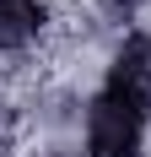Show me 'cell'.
<instances>
[{
    "label": "cell",
    "mask_w": 151,
    "mask_h": 157,
    "mask_svg": "<svg viewBox=\"0 0 151 157\" xmlns=\"http://www.w3.org/2000/svg\"><path fill=\"white\" fill-rule=\"evenodd\" d=\"M146 125H151V103L97 87L81 109V146L87 157H146Z\"/></svg>",
    "instance_id": "1"
},
{
    "label": "cell",
    "mask_w": 151,
    "mask_h": 157,
    "mask_svg": "<svg viewBox=\"0 0 151 157\" xmlns=\"http://www.w3.org/2000/svg\"><path fill=\"white\" fill-rule=\"evenodd\" d=\"M103 87L135 98V103H151V33L146 27L124 33V44L113 49V65H108V81H103Z\"/></svg>",
    "instance_id": "2"
},
{
    "label": "cell",
    "mask_w": 151,
    "mask_h": 157,
    "mask_svg": "<svg viewBox=\"0 0 151 157\" xmlns=\"http://www.w3.org/2000/svg\"><path fill=\"white\" fill-rule=\"evenodd\" d=\"M49 33V0H0V54H27Z\"/></svg>",
    "instance_id": "3"
},
{
    "label": "cell",
    "mask_w": 151,
    "mask_h": 157,
    "mask_svg": "<svg viewBox=\"0 0 151 157\" xmlns=\"http://www.w3.org/2000/svg\"><path fill=\"white\" fill-rule=\"evenodd\" d=\"M146 6H151V0H97V11H103L108 22H135Z\"/></svg>",
    "instance_id": "4"
},
{
    "label": "cell",
    "mask_w": 151,
    "mask_h": 157,
    "mask_svg": "<svg viewBox=\"0 0 151 157\" xmlns=\"http://www.w3.org/2000/svg\"><path fill=\"white\" fill-rule=\"evenodd\" d=\"M0 157H6V146H0Z\"/></svg>",
    "instance_id": "5"
}]
</instances>
